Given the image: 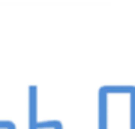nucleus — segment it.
Wrapping results in <instances>:
<instances>
[{"mask_svg": "<svg viewBox=\"0 0 135 129\" xmlns=\"http://www.w3.org/2000/svg\"><path fill=\"white\" fill-rule=\"evenodd\" d=\"M0 129H15L12 122H6V120H0Z\"/></svg>", "mask_w": 135, "mask_h": 129, "instance_id": "f03ea898", "label": "nucleus"}, {"mask_svg": "<svg viewBox=\"0 0 135 129\" xmlns=\"http://www.w3.org/2000/svg\"><path fill=\"white\" fill-rule=\"evenodd\" d=\"M99 129H135V89L108 86L99 92Z\"/></svg>", "mask_w": 135, "mask_h": 129, "instance_id": "f257e3e1", "label": "nucleus"}]
</instances>
